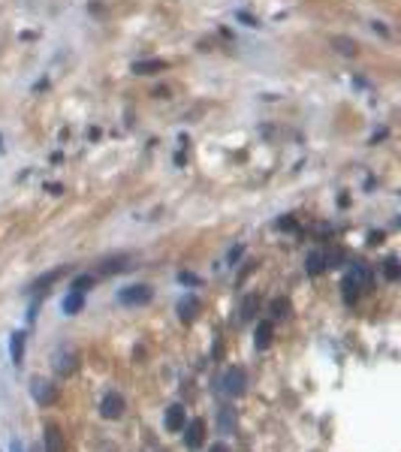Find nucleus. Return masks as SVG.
<instances>
[{"mask_svg":"<svg viewBox=\"0 0 401 452\" xmlns=\"http://www.w3.org/2000/svg\"><path fill=\"white\" fill-rule=\"evenodd\" d=\"M220 386H223V392H226L229 398H242V395L248 392V380H245V371L238 368V365L226 368V371H223V380H220Z\"/></svg>","mask_w":401,"mask_h":452,"instance_id":"obj_1","label":"nucleus"},{"mask_svg":"<svg viewBox=\"0 0 401 452\" xmlns=\"http://www.w3.org/2000/svg\"><path fill=\"white\" fill-rule=\"evenodd\" d=\"M121 305H127V308H142V305H148L151 299H154V293H151V287H145V284H133V287H127V290H121Z\"/></svg>","mask_w":401,"mask_h":452,"instance_id":"obj_2","label":"nucleus"},{"mask_svg":"<svg viewBox=\"0 0 401 452\" xmlns=\"http://www.w3.org/2000/svg\"><path fill=\"white\" fill-rule=\"evenodd\" d=\"M30 395H33V401L42 404V407H48V404L57 401V389L51 386V380H42V377L30 380Z\"/></svg>","mask_w":401,"mask_h":452,"instance_id":"obj_3","label":"nucleus"},{"mask_svg":"<svg viewBox=\"0 0 401 452\" xmlns=\"http://www.w3.org/2000/svg\"><path fill=\"white\" fill-rule=\"evenodd\" d=\"M163 422H166V431H172V434L184 431V425H187V413H184V404H169V407H166V416H163Z\"/></svg>","mask_w":401,"mask_h":452,"instance_id":"obj_4","label":"nucleus"},{"mask_svg":"<svg viewBox=\"0 0 401 452\" xmlns=\"http://www.w3.org/2000/svg\"><path fill=\"white\" fill-rule=\"evenodd\" d=\"M202 440H205V422H202V419L187 422V425H184V443H187V449H199Z\"/></svg>","mask_w":401,"mask_h":452,"instance_id":"obj_5","label":"nucleus"},{"mask_svg":"<svg viewBox=\"0 0 401 452\" xmlns=\"http://www.w3.org/2000/svg\"><path fill=\"white\" fill-rule=\"evenodd\" d=\"M100 413H103V419H121V413H124V398H121L118 392H109V395L103 398V404H100Z\"/></svg>","mask_w":401,"mask_h":452,"instance_id":"obj_6","label":"nucleus"},{"mask_svg":"<svg viewBox=\"0 0 401 452\" xmlns=\"http://www.w3.org/2000/svg\"><path fill=\"white\" fill-rule=\"evenodd\" d=\"M42 446H45V452H66V446H63V434H60V428H57V425H45Z\"/></svg>","mask_w":401,"mask_h":452,"instance_id":"obj_7","label":"nucleus"},{"mask_svg":"<svg viewBox=\"0 0 401 452\" xmlns=\"http://www.w3.org/2000/svg\"><path fill=\"white\" fill-rule=\"evenodd\" d=\"M75 368H78V359H75L72 353H60V356H54V374H57V377H72V374H75Z\"/></svg>","mask_w":401,"mask_h":452,"instance_id":"obj_8","label":"nucleus"},{"mask_svg":"<svg viewBox=\"0 0 401 452\" xmlns=\"http://www.w3.org/2000/svg\"><path fill=\"white\" fill-rule=\"evenodd\" d=\"M82 308H85V293H75V290H69V293L63 296V302H60V311H63L66 317H75Z\"/></svg>","mask_w":401,"mask_h":452,"instance_id":"obj_9","label":"nucleus"},{"mask_svg":"<svg viewBox=\"0 0 401 452\" xmlns=\"http://www.w3.org/2000/svg\"><path fill=\"white\" fill-rule=\"evenodd\" d=\"M326 265H329V256L326 253H320V250H314V253H308V259H305V271L308 275H323L326 271Z\"/></svg>","mask_w":401,"mask_h":452,"instance_id":"obj_10","label":"nucleus"},{"mask_svg":"<svg viewBox=\"0 0 401 452\" xmlns=\"http://www.w3.org/2000/svg\"><path fill=\"white\" fill-rule=\"evenodd\" d=\"M24 338H27L24 332H12V338H9V359L15 368L24 362Z\"/></svg>","mask_w":401,"mask_h":452,"instance_id":"obj_11","label":"nucleus"},{"mask_svg":"<svg viewBox=\"0 0 401 452\" xmlns=\"http://www.w3.org/2000/svg\"><path fill=\"white\" fill-rule=\"evenodd\" d=\"M217 428H220L223 434H232V431H235V410H232L229 404H223V407L217 410Z\"/></svg>","mask_w":401,"mask_h":452,"instance_id":"obj_12","label":"nucleus"},{"mask_svg":"<svg viewBox=\"0 0 401 452\" xmlns=\"http://www.w3.org/2000/svg\"><path fill=\"white\" fill-rule=\"evenodd\" d=\"M272 335H275V326L266 320V323H260L257 326V335H254V344H257V350H269V344H272Z\"/></svg>","mask_w":401,"mask_h":452,"instance_id":"obj_13","label":"nucleus"},{"mask_svg":"<svg viewBox=\"0 0 401 452\" xmlns=\"http://www.w3.org/2000/svg\"><path fill=\"white\" fill-rule=\"evenodd\" d=\"M196 311H199V299H181V302H178V317H181L184 323H193Z\"/></svg>","mask_w":401,"mask_h":452,"instance_id":"obj_14","label":"nucleus"},{"mask_svg":"<svg viewBox=\"0 0 401 452\" xmlns=\"http://www.w3.org/2000/svg\"><path fill=\"white\" fill-rule=\"evenodd\" d=\"M63 271H66V268H51V271H45L42 278H36V281H33V290H48L57 278H63Z\"/></svg>","mask_w":401,"mask_h":452,"instance_id":"obj_15","label":"nucleus"},{"mask_svg":"<svg viewBox=\"0 0 401 452\" xmlns=\"http://www.w3.org/2000/svg\"><path fill=\"white\" fill-rule=\"evenodd\" d=\"M257 311H260V296H245V302H242V320L251 323L257 317Z\"/></svg>","mask_w":401,"mask_h":452,"instance_id":"obj_16","label":"nucleus"},{"mask_svg":"<svg viewBox=\"0 0 401 452\" xmlns=\"http://www.w3.org/2000/svg\"><path fill=\"white\" fill-rule=\"evenodd\" d=\"M383 275H386V281H389V284L401 281V265H398V259H395V256H389V259L383 262Z\"/></svg>","mask_w":401,"mask_h":452,"instance_id":"obj_17","label":"nucleus"},{"mask_svg":"<svg viewBox=\"0 0 401 452\" xmlns=\"http://www.w3.org/2000/svg\"><path fill=\"white\" fill-rule=\"evenodd\" d=\"M353 284H359V287H368L371 284V268H365V265H356L353 271H350V275H347Z\"/></svg>","mask_w":401,"mask_h":452,"instance_id":"obj_18","label":"nucleus"},{"mask_svg":"<svg viewBox=\"0 0 401 452\" xmlns=\"http://www.w3.org/2000/svg\"><path fill=\"white\" fill-rule=\"evenodd\" d=\"M124 268H127V259H109V262L100 265L103 275H118V271H124Z\"/></svg>","mask_w":401,"mask_h":452,"instance_id":"obj_19","label":"nucleus"},{"mask_svg":"<svg viewBox=\"0 0 401 452\" xmlns=\"http://www.w3.org/2000/svg\"><path fill=\"white\" fill-rule=\"evenodd\" d=\"M356 299H359V284H353L350 278H344V302L353 305Z\"/></svg>","mask_w":401,"mask_h":452,"instance_id":"obj_20","label":"nucleus"},{"mask_svg":"<svg viewBox=\"0 0 401 452\" xmlns=\"http://www.w3.org/2000/svg\"><path fill=\"white\" fill-rule=\"evenodd\" d=\"M163 66H166L163 60H145V63H136L133 69H136V72H157V69H163Z\"/></svg>","mask_w":401,"mask_h":452,"instance_id":"obj_21","label":"nucleus"},{"mask_svg":"<svg viewBox=\"0 0 401 452\" xmlns=\"http://www.w3.org/2000/svg\"><path fill=\"white\" fill-rule=\"evenodd\" d=\"M272 314L275 317H287L290 314V299H275L272 302Z\"/></svg>","mask_w":401,"mask_h":452,"instance_id":"obj_22","label":"nucleus"},{"mask_svg":"<svg viewBox=\"0 0 401 452\" xmlns=\"http://www.w3.org/2000/svg\"><path fill=\"white\" fill-rule=\"evenodd\" d=\"M91 287H94V278H91V275L75 278V284H72V290H75V293H85V290H91Z\"/></svg>","mask_w":401,"mask_h":452,"instance_id":"obj_23","label":"nucleus"},{"mask_svg":"<svg viewBox=\"0 0 401 452\" xmlns=\"http://www.w3.org/2000/svg\"><path fill=\"white\" fill-rule=\"evenodd\" d=\"M178 281H181V284H187V287H199V278H196V275H190V271H181Z\"/></svg>","mask_w":401,"mask_h":452,"instance_id":"obj_24","label":"nucleus"},{"mask_svg":"<svg viewBox=\"0 0 401 452\" xmlns=\"http://www.w3.org/2000/svg\"><path fill=\"white\" fill-rule=\"evenodd\" d=\"M242 253H245V247H242V244H238V247H235V250L229 253V265H232V262H238V256H242Z\"/></svg>","mask_w":401,"mask_h":452,"instance_id":"obj_25","label":"nucleus"},{"mask_svg":"<svg viewBox=\"0 0 401 452\" xmlns=\"http://www.w3.org/2000/svg\"><path fill=\"white\" fill-rule=\"evenodd\" d=\"M208 452H229V449H226V446H223V443H214V446H211V449H208Z\"/></svg>","mask_w":401,"mask_h":452,"instance_id":"obj_26","label":"nucleus"},{"mask_svg":"<svg viewBox=\"0 0 401 452\" xmlns=\"http://www.w3.org/2000/svg\"><path fill=\"white\" fill-rule=\"evenodd\" d=\"M9 452H21V443H18V440H12V443H9Z\"/></svg>","mask_w":401,"mask_h":452,"instance_id":"obj_27","label":"nucleus"}]
</instances>
